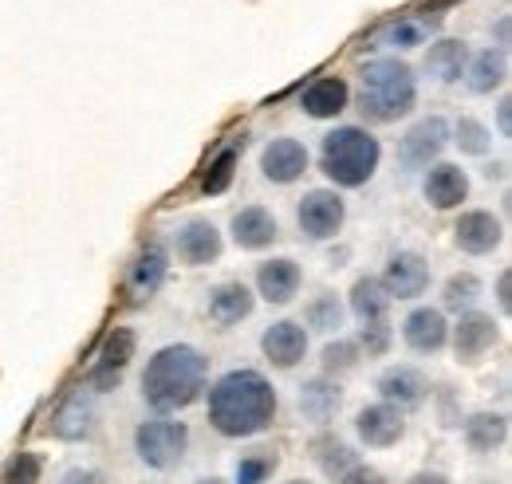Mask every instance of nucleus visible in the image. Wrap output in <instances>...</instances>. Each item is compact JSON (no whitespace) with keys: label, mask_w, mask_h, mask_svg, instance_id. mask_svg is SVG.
<instances>
[{"label":"nucleus","mask_w":512,"mask_h":484,"mask_svg":"<svg viewBox=\"0 0 512 484\" xmlns=\"http://www.w3.org/2000/svg\"><path fill=\"white\" fill-rule=\"evenodd\" d=\"M276 418V390L260 370H229L209 390V422L225 437H256Z\"/></svg>","instance_id":"f257e3e1"},{"label":"nucleus","mask_w":512,"mask_h":484,"mask_svg":"<svg viewBox=\"0 0 512 484\" xmlns=\"http://www.w3.org/2000/svg\"><path fill=\"white\" fill-rule=\"evenodd\" d=\"M205 390V359L201 351H193L186 343H174V347H162L142 374V398L170 414V410H186L201 398Z\"/></svg>","instance_id":"f03ea898"},{"label":"nucleus","mask_w":512,"mask_h":484,"mask_svg":"<svg viewBox=\"0 0 512 484\" xmlns=\"http://www.w3.org/2000/svg\"><path fill=\"white\" fill-rule=\"evenodd\" d=\"M379 138H371L359 126H339L323 138L320 146V166L323 174L343 189H359L371 182V174L379 170Z\"/></svg>","instance_id":"7ed1b4c3"},{"label":"nucleus","mask_w":512,"mask_h":484,"mask_svg":"<svg viewBox=\"0 0 512 484\" xmlns=\"http://www.w3.org/2000/svg\"><path fill=\"white\" fill-rule=\"evenodd\" d=\"M414 75L410 67L398 60H371L363 67V95H359V111L371 122H394L414 111Z\"/></svg>","instance_id":"20e7f679"},{"label":"nucleus","mask_w":512,"mask_h":484,"mask_svg":"<svg viewBox=\"0 0 512 484\" xmlns=\"http://www.w3.org/2000/svg\"><path fill=\"white\" fill-rule=\"evenodd\" d=\"M186 445L190 429L182 422H142L134 433V449L150 469H174L186 457Z\"/></svg>","instance_id":"39448f33"},{"label":"nucleus","mask_w":512,"mask_h":484,"mask_svg":"<svg viewBox=\"0 0 512 484\" xmlns=\"http://www.w3.org/2000/svg\"><path fill=\"white\" fill-rule=\"evenodd\" d=\"M130 359H134V331H130V327H115V331L103 339L95 366L87 370V386L99 390V394H103V390H115V386L123 382V374H127Z\"/></svg>","instance_id":"423d86ee"},{"label":"nucleus","mask_w":512,"mask_h":484,"mask_svg":"<svg viewBox=\"0 0 512 484\" xmlns=\"http://www.w3.org/2000/svg\"><path fill=\"white\" fill-rule=\"evenodd\" d=\"M390 300H418L430 288V264L418 252H394L379 280Z\"/></svg>","instance_id":"0eeeda50"},{"label":"nucleus","mask_w":512,"mask_h":484,"mask_svg":"<svg viewBox=\"0 0 512 484\" xmlns=\"http://www.w3.org/2000/svg\"><path fill=\"white\" fill-rule=\"evenodd\" d=\"M343 201H339V193H331V189H312L304 201H300V229L312 237V241H327V237H335L339 233V225H343Z\"/></svg>","instance_id":"6e6552de"},{"label":"nucleus","mask_w":512,"mask_h":484,"mask_svg":"<svg viewBox=\"0 0 512 484\" xmlns=\"http://www.w3.org/2000/svg\"><path fill=\"white\" fill-rule=\"evenodd\" d=\"M260 170H264L268 182H276V185L296 182V178L308 170V150H304V142H296V138H272V142L264 146V154H260Z\"/></svg>","instance_id":"1a4fd4ad"},{"label":"nucleus","mask_w":512,"mask_h":484,"mask_svg":"<svg viewBox=\"0 0 512 484\" xmlns=\"http://www.w3.org/2000/svg\"><path fill=\"white\" fill-rule=\"evenodd\" d=\"M260 347H264V355H268L272 366L292 370V366L308 355V331H304L300 323H292V319H280V323H272V327L264 331Z\"/></svg>","instance_id":"9d476101"},{"label":"nucleus","mask_w":512,"mask_h":484,"mask_svg":"<svg viewBox=\"0 0 512 484\" xmlns=\"http://www.w3.org/2000/svg\"><path fill=\"white\" fill-rule=\"evenodd\" d=\"M162 280H166V248L150 241L138 252V260L130 264L127 288H123V292H127V303L150 300V296L162 288Z\"/></svg>","instance_id":"9b49d317"},{"label":"nucleus","mask_w":512,"mask_h":484,"mask_svg":"<svg viewBox=\"0 0 512 484\" xmlns=\"http://www.w3.org/2000/svg\"><path fill=\"white\" fill-rule=\"evenodd\" d=\"M497 343V323L481 311H465L457 331H453V347H457V359L461 363H477L485 351H493Z\"/></svg>","instance_id":"f8f14e48"},{"label":"nucleus","mask_w":512,"mask_h":484,"mask_svg":"<svg viewBox=\"0 0 512 484\" xmlns=\"http://www.w3.org/2000/svg\"><path fill=\"white\" fill-rule=\"evenodd\" d=\"M355 429H359V437H363L371 449H390V445L402 441L406 422H402V410L379 402V406H367V410L355 418Z\"/></svg>","instance_id":"ddd939ff"},{"label":"nucleus","mask_w":512,"mask_h":484,"mask_svg":"<svg viewBox=\"0 0 512 484\" xmlns=\"http://www.w3.org/2000/svg\"><path fill=\"white\" fill-rule=\"evenodd\" d=\"M449 142V126L446 119H426L418 122L406 138H402V162L410 166V170H418V166H430L438 154H442V146Z\"/></svg>","instance_id":"4468645a"},{"label":"nucleus","mask_w":512,"mask_h":484,"mask_svg":"<svg viewBox=\"0 0 512 484\" xmlns=\"http://www.w3.org/2000/svg\"><path fill=\"white\" fill-rule=\"evenodd\" d=\"M402 335H406V343L418 351V355H434V351H442L446 347V315L442 311H434V307H418V311H410L406 315V323H402Z\"/></svg>","instance_id":"2eb2a0df"},{"label":"nucleus","mask_w":512,"mask_h":484,"mask_svg":"<svg viewBox=\"0 0 512 484\" xmlns=\"http://www.w3.org/2000/svg\"><path fill=\"white\" fill-rule=\"evenodd\" d=\"M453 237H457V248L461 252H469V256H485V252H493L497 244H501V221L493 217V213H465L461 221H457V229H453Z\"/></svg>","instance_id":"dca6fc26"},{"label":"nucleus","mask_w":512,"mask_h":484,"mask_svg":"<svg viewBox=\"0 0 512 484\" xmlns=\"http://www.w3.org/2000/svg\"><path fill=\"white\" fill-rule=\"evenodd\" d=\"M379 390H383L386 406H394V410H410V406H418L422 398H426V378H422V370H414V366H390L383 378H379Z\"/></svg>","instance_id":"f3484780"},{"label":"nucleus","mask_w":512,"mask_h":484,"mask_svg":"<svg viewBox=\"0 0 512 484\" xmlns=\"http://www.w3.org/2000/svg\"><path fill=\"white\" fill-rule=\"evenodd\" d=\"M174 248H178V256H182L186 264L201 268V264H213V260L221 256V233H217L209 221H190L186 229H178Z\"/></svg>","instance_id":"a211bd4d"},{"label":"nucleus","mask_w":512,"mask_h":484,"mask_svg":"<svg viewBox=\"0 0 512 484\" xmlns=\"http://www.w3.org/2000/svg\"><path fill=\"white\" fill-rule=\"evenodd\" d=\"M91 429H95V406H91V394H83V390L67 394L64 402H60V410H56V418H52V433H56V437H64V441H83Z\"/></svg>","instance_id":"6ab92c4d"},{"label":"nucleus","mask_w":512,"mask_h":484,"mask_svg":"<svg viewBox=\"0 0 512 484\" xmlns=\"http://www.w3.org/2000/svg\"><path fill=\"white\" fill-rule=\"evenodd\" d=\"M347 99H351L347 83H343L339 75H323V79H316V83L300 95V107H304V115H312V119H335V115L347 107Z\"/></svg>","instance_id":"aec40b11"},{"label":"nucleus","mask_w":512,"mask_h":484,"mask_svg":"<svg viewBox=\"0 0 512 484\" xmlns=\"http://www.w3.org/2000/svg\"><path fill=\"white\" fill-rule=\"evenodd\" d=\"M256 288L268 303H288L300 292V268L292 260H268L256 272Z\"/></svg>","instance_id":"412c9836"},{"label":"nucleus","mask_w":512,"mask_h":484,"mask_svg":"<svg viewBox=\"0 0 512 484\" xmlns=\"http://www.w3.org/2000/svg\"><path fill=\"white\" fill-rule=\"evenodd\" d=\"M469 197V178H465V170H457V166H434L430 170V178H426V201L434 205V209H453V205H461Z\"/></svg>","instance_id":"4be33fe9"},{"label":"nucleus","mask_w":512,"mask_h":484,"mask_svg":"<svg viewBox=\"0 0 512 484\" xmlns=\"http://www.w3.org/2000/svg\"><path fill=\"white\" fill-rule=\"evenodd\" d=\"M233 241L241 244V248H268V244L276 241V217L268 213V209H260V205H249V209H241L237 217H233Z\"/></svg>","instance_id":"5701e85b"},{"label":"nucleus","mask_w":512,"mask_h":484,"mask_svg":"<svg viewBox=\"0 0 512 484\" xmlns=\"http://www.w3.org/2000/svg\"><path fill=\"white\" fill-rule=\"evenodd\" d=\"M249 315H253V292L245 284H221L209 296V319L221 323V327H233V323H241Z\"/></svg>","instance_id":"b1692460"},{"label":"nucleus","mask_w":512,"mask_h":484,"mask_svg":"<svg viewBox=\"0 0 512 484\" xmlns=\"http://www.w3.org/2000/svg\"><path fill=\"white\" fill-rule=\"evenodd\" d=\"M351 311L363 319V327H367V323H386L390 296H386V288L375 276H363V280L351 288Z\"/></svg>","instance_id":"393cba45"},{"label":"nucleus","mask_w":512,"mask_h":484,"mask_svg":"<svg viewBox=\"0 0 512 484\" xmlns=\"http://www.w3.org/2000/svg\"><path fill=\"white\" fill-rule=\"evenodd\" d=\"M505 437H509L505 414H477L465 422V441L473 453H493L497 445H505Z\"/></svg>","instance_id":"a878e982"},{"label":"nucleus","mask_w":512,"mask_h":484,"mask_svg":"<svg viewBox=\"0 0 512 484\" xmlns=\"http://www.w3.org/2000/svg\"><path fill=\"white\" fill-rule=\"evenodd\" d=\"M300 410H304L312 422L323 425L339 410V386H331V382H323V378L308 382V386L300 390Z\"/></svg>","instance_id":"bb28decb"},{"label":"nucleus","mask_w":512,"mask_h":484,"mask_svg":"<svg viewBox=\"0 0 512 484\" xmlns=\"http://www.w3.org/2000/svg\"><path fill=\"white\" fill-rule=\"evenodd\" d=\"M438 20H422V16H406V20H394V24H386L383 32L375 36L379 44H394V48H418L426 36H430V28H434Z\"/></svg>","instance_id":"cd10ccee"},{"label":"nucleus","mask_w":512,"mask_h":484,"mask_svg":"<svg viewBox=\"0 0 512 484\" xmlns=\"http://www.w3.org/2000/svg\"><path fill=\"white\" fill-rule=\"evenodd\" d=\"M426 67H430L442 83L461 79V75H465V44H457V40H442V44H434V48H430V56H426Z\"/></svg>","instance_id":"c85d7f7f"},{"label":"nucleus","mask_w":512,"mask_h":484,"mask_svg":"<svg viewBox=\"0 0 512 484\" xmlns=\"http://www.w3.org/2000/svg\"><path fill=\"white\" fill-rule=\"evenodd\" d=\"M233 174H237V146H225V150L205 166V174H201V193H205V197L225 193L229 182H233Z\"/></svg>","instance_id":"c756f323"},{"label":"nucleus","mask_w":512,"mask_h":484,"mask_svg":"<svg viewBox=\"0 0 512 484\" xmlns=\"http://www.w3.org/2000/svg\"><path fill=\"white\" fill-rule=\"evenodd\" d=\"M501 83H505V56L501 52H481L473 60V67H469V87L481 91V95H489Z\"/></svg>","instance_id":"7c9ffc66"},{"label":"nucleus","mask_w":512,"mask_h":484,"mask_svg":"<svg viewBox=\"0 0 512 484\" xmlns=\"http://www.w3.org/2000/svg\"><path fill=\"white\" fill-rule=\"evenodd\" d=\"M312 449H316L320 469L327 473V477H335V481H339L347 469H355V453H351V449H347L339 437H320Z\"/></svg>","instance_id":"2f4dec72"},{"label":"nucleus","mask_w":512,"mask_h":484,"mask_svg":"<svg viewBox=\"0 0 512 484\" xmlns=\"http://www.w3.org/2000/svg\"><path fill=\"white\" fill-rule=\"evenodd\" d=\"M481 296V280L473 276V272H461V276H453L446 284V307L449 311H465V307H473Z\"/></svg>","instance_id":"473e14b6"},{"label":"nucleus","mask_w":512,"mask_h":484,"mask_svg":"<svg viewBox=\"0 0 512 484\" xmlns=\"http://www.w3.org/2000/svg\"><path fill=\"white\" fill-rule=\"evenodd\" d=\"M276 473V453H253L237 461V484H264Z\"/></svg>","instance_id":"72a5a7b5"},{"label":"nucleus","mask_w":512,"mask_h":484,"mask_svg":"<svg viewBox=\"0 0 512 484\" xmlns=\"http://www.w3.org/2000/svg\"><path fill=\"white\" fill-rule=\"evenodd\" d=\"M0 484H40V457H36V453H16V457L4 465Z\"/></svg>","instance_id":"f704fd0d"},{"label":"nucleus","mask_w":512,"mask_h":484,"mask_svg":"<svg viewBox=\"0 0 512 484\" xmlns=\"http://www.w3.org/2000/svg\"><path fill=\"white\" fill-rule=\"evenodd\" d=\"M308 323L316 327V331H335L339 323H343V307L335 296H320V300L308 307Z\"/></svg>","instance_id":"c9c22d12"},{"label":"nucleus","mask_w":512,"mask_h":484,"mask_svg":"<svg viewBox=\"0 0 512 484\" xmlns=\"http://www.w3.org/2000/svg\"><path fill=\"white\" fill-rule=\"evenodd\" d=\"M457 146L465 154H485L489 150V130L477 119H461L457 122Z\"/></svg>","instance_id":"e433bc0d"},{"label":"nucleus","mask_w":512,"mask_h":484,"mask_svg":"<svg viewBox=\"0 0 512 484\" xmlns=\"http://www.w3.org/2000/svg\"><path fill=\"white\" fill-rule=\"evenodd\" d=\"M355 355H359L355 343H331L323 351V370L327 374H347V370H355Z\"/></svg>","instance_id":"4c0bfd02"},{"label":"nucleus","mask_w":512,"mask_h":484,"mask_svg":"<svg viewBox=\"0 0 512 484\" xmlns=\"http://www.w3.org/2000/svg\"><path fill=\"white\" fill-rule=\"evenodd\" d=\"M363 347H367V355H386V347H390V323H367L363 327Z\"/></svg>","instance_id":"58836bf2"},{"label":"nucleus","mask_w":512,"mask_h":484,"mask_svg":"<svg viewBox=\"0 0 512 484\" xmlns=\"http://www.w3.org/2000/svg\"><path fill=\"white\" fill-rule=\"evenodd\" d=\"M339 484H386V477L379 469H371V465H355V469H347Z\"/></svg>","instance_id":"ea45409f"},{"label":"nucleus","mask_w":512,"mask_h":484,"mask_svg":"<svg viewBox=\"0 0 512 484\" xmlns=\"http://www.w3.org/2000/svg\"><path fill=\"white\" fill-rule=\"evenodd\" d=\"M60 484H107V481H103L95 469H71V473H67Z\"/></svg>","instance_id":"a19ab883"},{"label":"nucleus","mask_w":512,"mask_h":484,"mask_svg":"<svg viewBox=\"0 0 512 484\" xmlns=\"http://www.w3.org/2000/svg\"><path fill=\"white\" fill-rule=\"evenodd\" d=\"M509 284H512V276H509V272H501V280H497V300H501V311H509V307H512Z\"/></svg>","instance_id":"79ce46f5"},{"label":"nucleus","mask_w":512,"mask_h":484,"mask_svg":"<svg viewBox=\"0 0 512 484\" xmlns=\"http://www.w3.org/2000/svg\"><path fill=\"white\" fill-rule=\"evenodd\" d=\"M410 484H449L442 473H418V477H410Z\"/></svg>","instance_id":"37998d69"},{"label":"nucleus","mask_w":512,"mask_h":484,"mask_svg":"<svg viewBox=\"0 0 512 484\" xmlns=\"http://www.w3.org/2000/svg\"><path fill=\"white\" fill-rule=\"evenodd\" d=\"M509 107H512V103L505 99V103H501V130H505V134H509V115H512Z\"/></svg>","instance_id":"c03bdc74"},{"label":"nucleus","mask_w":512,"mask_h":484,"mask_svg":"<svg viewBox=\"0 0 512 484\" xmlns=\"http://www.w3.org/2000/svg\"><path fill=\"white\" fill-rule=\"evenodd\" d=\"M197 484H225V481H217V477H209V481H197Z\"/></svg>","instance_id":"a18cd8bd"},{"label":"nucleus","mask_w":512,"mask_h":484,"mask_svg":"<svg viewBox=\"0 0 512 484\" xmlns=\"http://www.w3.org/2000/svg\"><path fill=\"white\" fill-rule=\"evenodd\" d=\"M288 484H308V481H288Z\"/></svg>","instance_id":"49530a36"}]
</instances>
